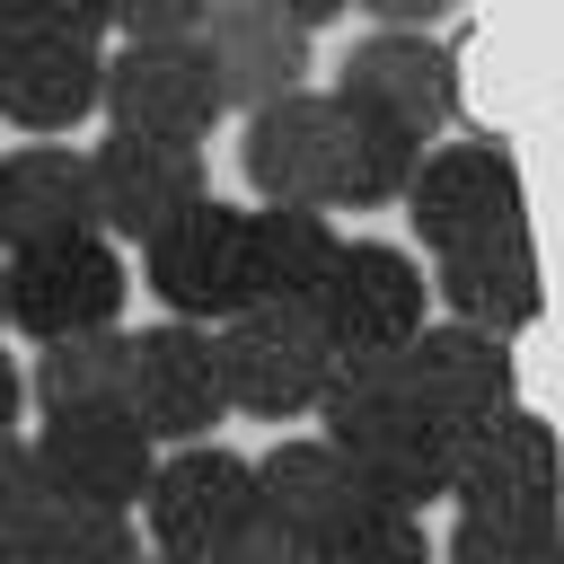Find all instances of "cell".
<instances>
[{"label":"cell","instance_id":"obj_15","mask_svg":"<svg viewBox=\"0 0 564 564\" xmlns=\"http://www.w3.org/2000/svg\"><path fill=\"white\" fill-rule=\"evenodd\" d=\"M247 467H256V520L282 529V538H300L308 555H317L352 511H370V494H361V476H352V458H344L335 441H273V449L247 458Z\"/></svg>","mask_w":564,"mask_h":564},{"label":"cell","instance_id":"obj_7","mask_svg":"<svg viewBox=\"0 0 564 564\" xmlns=\"http://www.w3.org/2000/svg\"><path fill=\"white\" fill-rule=\"evenodd\" d=\"M123 414L150 432V449L212 441V432H220V414H229L212 326H176V317L141 326V335H132V370H123Z\"/></svg>","mask_w":564,"mask_h":564},{"label":"cell","instance_id":"obj_19","mask_svg":"<svg viewBox=\"0 0 564 564\" xmlns=\"http://www.w3.org/2000/svg\"><path fill=\"white\" fill-rule=\"evenodd\" d=\"M458 449H467V423H441V414H423V405H405L397 423H379V432L344 441V458H352L361 494H370V502H388V511H423V502H449Z\"/></svg>","mask_w":564,"mask_h":564},{"label":"cell","instance_id":"obj_10","mask_svg":"<svg viewBox=\"0 0 564 564\" xmlns=\"http://www.w3.org/2000/svg\"><path fill=\"white\" fill-rule=\"evenodd\" d=\"M335 88L361 97V106H379V115L405 123L414 141H432V132L458 115V62H449V44H441L432 26H379V35H361V44L344 53Z\"/></svg>","mask_w":564,"mask_h":564},{"label":"cell","instance_id":"obj_28","mask_svg":"<svg viewBox=\"0 0 564 564\" xmlns=\"http://www.w3.org/2000/svg\"><path fill=\"white\" fill-rule=\"evenodd\" d=\"M44 511V467H35V441L9 423L0 432V529H26Z\"/></svg>","mask_w":564,"mask_h":564},{"label":"cell","instance_id":"obj_20","mask_svg":"<svg viewBox=\"0 0 564 564\" xmlns=\"http://www.w3.org/2000/svg\"><path fill=\"white\" fill-rule=\"evenodd\" d=\"M97 229V185H88V150L70 141H26L0 159V247H35V238H70Z\"/></svg>","mask_w":564,"mask_h":564},{"label":"cell","instance_id":"obj_25","mask_svg":"<svg viewBox=\"0 0 564 564\" xmlns=\"http://www.w3.org/2000/svg\"><path fill=\"white\" fill-rule=\"evenodd\" d=\"M317 564H432L423 511H388V502H370V511H352V520L317 546Z\"/></svg>","mask_w":564,"mask_h":564},{"label":"cell","instance_id":"obj_8","mask_svg":"<svg viewBox=\"0 0 564 564\" xmlns=\"http://www.w3.org/2000/svg\"><path fill=\"white\" fill-rule=\"evenodd\" d=\"M141 520H150V546L167 555H212L229 546L247 520H256V467L220 441H185V449H159L150 485H141Z\"/></svg>","mask_w":564,"mask_h":564},{"label":"cell","instance_id":"obj_6","mask_svg":"<svg viewBox=\"0 0 564 564\" xmlns=\"http://www.w3.org/2000/svg\"><path fill=\"white\" fill-rule=\"evenodd\" d=\"M397 203H405L423 256H449V247L529 229V220H520V167H511L502 141H449V150H423Z\"/></svg>","mask_w":564,"mask_h":564},{"label":"cell","instance_id":"obj_13","mask_svg":"<svg viewBox=\"0 0 564 564\" xmlns=\"http://www.w3.org/2000/svg\"><path fill=\"white\" fill-rule=\"evenodd\" d=\"M238 167H247L256 203L335 212V106L317 88H291V97L256 106L247 132H238Z\"/></svg>","mask_w":564,"mask_h":564},{"label":"cell","instance_id":"obj_32","mask_svg":"<svg viewBox=\"0 0 564 564\" xmlns=\"http://www.w3.org/2000/svg\"><path fill=\"white\" fill-rule=\"evenodd\" d=\"M18 405H26V370H18L9 352H0V432L18 423Z\"/></svg>","mask_w":564,"mask_h":564},{"label":"cell","instance_id":"obj_12","mask_svg":"<svg viewBox=\"0 0 564 564\" xmlns=\"http://www.w3.org/2000/svg\"><path fill=\"white\" fill-rule=\"evenodd\" d=\"M449 502L476 520H555V432L520 405H502L494 423L467 432Z\"/></svg>","mask_w":564,"mask_h":564},{"label":"cell","instance_id":"obj_27","mask_svg":"<svg viewBox=\"0 0 564 564\" xmlns=\"http://www.w3.org/2000/svg\"><path fill=\"white\" fill-rule=\"evenodd\" d=\"M115 26V0H0V35H70L97 44Z\"/></svg>","mask_w":564,"mask_h":564},{"label":"cell","instance_id":"obj_1","mask_svg":"<svg viewBox=\"0 0 564 564\" xmlns=\"http://www.w3.org/2000/svg\"><path fill=\"white\" fill-rule=\"evenodd\" d=\"M123 291H132L123 247L97 238V229L0 247V326H18L35 344L88 335V326H123Z\"/></svg>","mask_w":564,"mask_h":564},{"label":"cell","instance_id":"obj_29","mask_svg":"<svg viewBox=\"0 0 564 564\" xmlns=\"http://www.w3.org/2000/svg\"><path fill=\"white\" fill-rule=\"evenodd\" d=\"M220 0H115V35L123 44H167V35H203Z\"/></svg>","mask_w":564,"mask_h":564},{"label":"cell","instance_id":"obj_9","mask_svg":"<svg viewBox=\"0 0 564 564\" xmlns=\"http://www.w3.org/2000/svg\"><path fill=\"white\" fill-rule=\"evenodd\" d=\"M88 185H97V238L141 247L159 238L176 212H194L212 194V167L194 141H141V132H106L88 150Z\"/></svg>","mask_w":564,"mask_h":564},{"label":"cell","instance_id":"obj_31","mask_svg":"<svg viewBox=\"0 0 564 564\" xmlns=\"http://www.w3.org/2000/svg\"><path fill=\"white\" fill-rule=\"evenodd\" d=\"M264 9H273V18H291L300 35H317V26H335V18L352 9V0H264Z\"/></svg>","mask_w":564,"mask_h":564},{"label":"cell","instance_id":"obj_24","mask_svg":"<svg viewBox=\"0 0 564 564\" xmlns=\"http://www.w3.org/2000/svg\"><path fill=\"white\" fill-rule=\"evenodd\" d=\"M35 564H141V529L132 511H97V502H62L44 494V511L26 520Z\"/></svg>","mask_w":564,"mask_h":564},{"label":"cell","instance_id":"obj_3","mask_svg":"<svg viewBox=\"0 0 564 564\" xmlns=\"http://www.w3.org/2000/svg\"><path fill=\"white\" fill-rule=\"evenodd\" d=\"M141 282L176 326H220L247 308V212L203 194L159 238H141Z\"/></svg>","mask_w":564,"mask_h":564},{"label":"cell","instance_id":"obj_30","mask_svg":"<svg viewBox=\"0 0 564 564\" xmlns=\"http://www.w3.org/2000/svg\"><path fill=\"white\" fill-rule=\"evenodd\" d=\"M361 18H379V26H432V18H449L458 0H352Z\"/></svg>","mask_w":564,"mask_h":564},{"label":"cell","instance_id":"obj_22","mask_svg":"<svg viewBox=\"0 0 564 564\" xmlns=\"http://www.w3.org/2000/svg\"><path fill=\"white\" fill-rule=\"evenodd\" d=\"M326 106H335V212H379V203H397L405 176H414V159H423V141H414L405 123H388L379 106L344 97V88H326Z\"/></svg>","mask_w":564,"mask_h":564},{"label":"cell","instance_id":"obj_14","mask_svg":"<svg viewBox=\"0 0 564 564\" xmlns=\"http://www.w3.org/2000/svg\"><path fill=\"white\" fill-rule=\"evenodd\" d=\"M97 88H106V53L97 44H70V35H0V123L35 132V141H62L97 115Z\"/></svg>","mask_w":564,"mask_h":564},{"label":"cell","instance_id":"obj_11","mask_svg":"<svg viewBox=\"0 0 564 564\" xmlns=\"http://www.w3.org/2000/svg\"><path fill=\"white\" fill-rule=\"evenodd\" d=\"M35 467H44V494H62V502L141 511V485H150L159 449L132 414H44Z\"/></svg>","mask_w":564,"mask_h":564},{"label":"cell","instance_id":"obj_34","mask_svg":"<svg viewBox=\"0 0 564 564\" xmlns=\"http://www.w3.org/2000/svg\"><path fill=\"white\" fill-rule=\"evenodd\" d=\"M141 564H220V555H167V546H150Z\"/></svg>","mask_w":564,"mask_h":564},{"label":"cell","instance_id":"obj_21","mask_svg":"<svg viewBox=\"0 0 564 564\" xmlns=\"http://www.w3.org/2000/svg\"><path fill=\"white\" fill-rule=\"evenodd\" d=\"M335 247L344 229L308 203H256L247 212V300H273V308H317L326 273H335Z\"/></svg>","mask_w":564,"mask_h":564},{"label":"cell","instance_id":"obj_5","mask_svg":"<svg viewBox=\"0 0 564 564\" xmlns=\"http://www.w3.org/2000/svg\"><path fill=\"white\" fill-rule=\"evenodd\" d=\"M97 115H106L115 132L194 141V150H203L229 106H220V79H212V62H203V35H167V44H123V53H106Z\"/></svg>","mask_w":564,"mask_h":564},{"label":"cell","instance_id":"obj_26","mask_svg":"<svg viewBox=\"0 0 564 564\" xmlns=\"http://www.w3.org/2000/svg\"><path fill=\"white\" fill-rule=\"evenodd\" d=\"M441 564H555V520H476V511H458Z\"/></svg>","mask_w":564,"mask_h":564},{"label":"cell","instance_id":"obj_17","mask_svg":"<svg viewBox=\"0 0 564 564\" xmlns=\"http://www.w3.org/2000/svg\"><path fill=\"white\" fill-rule=\"evenodd\" d=\"M423 282H432V300L449 308V326H476V335H494V344H511V335L538 317V247H529V229L449 247V256H432Z\"/></svg>","mask_w":564,"mask_h":564},{"label":"cell","instance_id":"obj_4","mask_svg":"<svg viewBox=\"0 0 564 564\" xmlns=\"http://www.w3.org/2000/svg\"><path fill=\"white\" fill-rule=\"evenodd\" d=\"M317 326L335 352H397L432 326V282H423V256L397 247V238H344L335 247V273L317 291Z\"/></svg>","mask_w":564,"mask_h":564},{"label":"cell","instance_id":"obj_18","mask_svg":"<svg viewBox=\"0 0 564 564\" xmlns=\"http://www.w3.org/2000/svg\"><path fill=\"white\" fill-rule=\"evenodd\" d=\"M405 388H414V405L423 414H441V423H494L502 405H511V352L494 344V335H476V326H423L414 344H405Z\"/></svg>","mask_w":564,"mask_h":564},{"label":"cell","instance_id":"obj_16","mask_svg":"<svg viewBox=\"0 0 564 564\" xmlns=\"http://www.w3.org/2000/svg\"><path fill=\"white\" fill-rule=\"evenodd\" d=\"M203 62L220 79V106H238V115L308 88V35L291 18H273L264 0H220L203 18Z\"/></svg>","mask_w":564,"mask_h":564},{"label":"cell","instance_id":"obj_33","mask_svg":"<svg viewBox=\"0 0 564 564\" xmlns=\"http://www.w3.org/2000/svg\"><path fill=\"white\" fill-rule=\"evenodd\" d=\"M0 564H35V538L26 529H0Z\"/></svg>","mask_w":564,"mask_h":564},{"label":"cell","instance_id":"obj_2","mask_svg":"<svg viewBox=\"0 0 564 564\" xmlns=\"http://www.w3.org/2000/svg\"><path fill=\"white\" fill-rule=\"evenodd\" d=\"M212 352H220L229 405L256 414V423H300V414H317L326 370H335V344H326L317 308H273V300H247L238 317H220V326H212Z\"/></svg>","mask_w":564,"mask_h":564},{"label":"cell","instance_id":"obj_23","mask_svg":"<svg viewBox=\"0 0 564 564\" xmlns=\"http://www.w3.org/2000/svg\"><path fill=\"white\" fill-rule=\"evenodd\" d=\"M123 370H132V335L123 326H88V335L35 344L26 397L44 414H123Z\"/></svg>","mask_w":564,"mask_h":564}]
</instances>
